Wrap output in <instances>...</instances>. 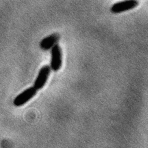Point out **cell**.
Instances as JSON below:
<instances>
[{
  "instance_id": "5",
  "label": "cell",
  "mask_w": 148,
  "mask_h": 148,
  "mask_svg": "<svg viewBox=\"0 0 148 148\" xmlns=\"http://www.w3.org/2000/svg\"><path fill=\"white\" fill-rule=\"evenodd\" d=\"M59 35L57 34H53L45 37L40 42V47L43 50L51 49L54 45L57 44L59 40Z\"/></svg>"
},
{
  "instance_id": "4",
  "label": "cell",
  "mask_w": 148,
  "mask_h": 148,
  "mask_svg": "<svg viewBox=\"0 0 148 148\" xmlns=\"http://www.w3.org/2000/svg\"><path fill=\"white\" fill-rule=\"evenodd\" d=\"M139 2L136 0H127L116 2L110 8V11L113 13H120L131 10L138 6Z\"/></svg>"
},
{
  "instance_id": "1",
  "label": "cell",
  "mask_w": 148,
  "mask_h": 148,
  "mask_svg": "<svg viewBox=\"0 0 148 148\" xmlns=\"http://www.w3.org/2000/svg\"><path fill=\"white\" fill-rule=\"evenodd\" d=\"M62 63V50L60 46L57 43L51 49V60L49 66L51 70L57 72L61 68Z\"/></svg>"
},
{
  "instance_id": "2",
  "label": "cell",
  "mask_w": 148,
  "mask_h": 148,
  "mask_svg": "<svg viewBox=\"0 0 148 148\" xmlns=\"http://www.w3.org/2000/svg\"><path fill=\"white\" fill-rule=\"evenodd\" d=\"M37 91L34 86L27 88L15 97L13 100V105L16 106H21L24 105L36 95Z\"/></svg>"
},
{
  "instance_id": "3",
  "label": "cell",
  "mask_w": 148,
  "mask_h": 148,
  "mask_svg": "<svg viewBox=\"0 0 148 148\" xmlns=\"http://www.w3.org/2000/svg\"><path fill=\"white\" fill-rule=\"evenodd\" d=\"M51 71L49 65H45L40 69L33 86L37 91L42 89L45 86Z\"/></svg>"
}]
</instances>
